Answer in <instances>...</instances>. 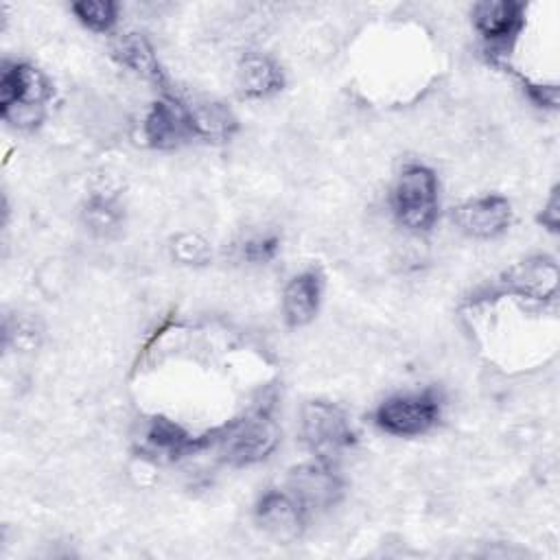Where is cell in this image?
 <instances>
[{"label":"cell","instance_id":"3957f363","mask_svg":"<svg viewBox=\"0 0 560 560\" xmlns=\"http://www.w3.org/2000/svg\"><path fill=\"white\" fill-rule=\"evenodd\" d=\"M280 440V431L265 409L217 429L223 459L232 466H249L265 459Z\"/></svg>","mask_w":560,"mask_h":560},{"label":"cell","instance_id":"e0dca14e","mask_svg":"<svg viewBox=\"0 0 560 560\" xmlns=\"http://www.w3.org/2000/svg\"><path fill=\"white\" fill-rule=\"evenodd\" d=\"M72 13L92 31L107 33L116 24L118 4L109 0H83L72 4Z\"/></svg>","mask_w":560,"mask_h":560},{"label":"cell","instance_id":"8992f818","mask_svg":"<svg viewBox=\"0 0 560 560\" xmlns=\"http://www.w3.org/2000/svg\"><path fill=\"white\" fill-rule=\"evenodd\" d=\"M142 133L144 140L155 149H173L186 140H192L195 129L188 103L166 92L151 105L142 125Z\"/></svg>","mask_w":560,"mask_h":560},{"label":"cell","instance_id":"ac0fdd59","mask_svg":"<svg viewBox=\"0 0 560 560\" xmlns=\"http://www.w3.org/2000/svg\"><path fill=\"white\" fill-rule=\"evenodd\" d=\"M120 217L122 214H120L118 206L105 197H92L85 208V221L90 223V228L94 232H101V234L118 228Z\"/></svg>","mask_w":560,"mask_h":560},{"label":"cell","instance_id":"4fadbf2b","mask_svg":"<svg viewBox=\"0 0 560 560\" xmlns=\"http://www.w3.org/2000/svg\"><path fill=\"white\" fill-rule=\"evenodd\" d=\"M322 273L315 269L298 273L282 293V313L289 326L298 328L308 324L322 302Z\"/></svg>","mask_w":560,"mask_h":560},{"label":"cell","instance_id":"44dd1931","mask_svg":"<svg viewBox=\"0 0 560 560\" xmlns=\"http://www.w3.org/2000/svg\"><path fill=\"white\" fill-rule=\"evenodd\" d=\"M538 221L549 230V232H558V223H560V212H558V190H551V197L547 201V206L542 208V214L538 217Z\"/></svg>","mask_w":560,"mask_h":560},{"label":"cell","instance_id":"9c48e42d","mask_svg":"<svg viewBox=\"0 0 560 560\" xmlns=\"http://www.w3.org/2000/svg\"><path fill=\"white\" fill-rule=\"evenodd\" d=\"M212 440H217V431H212L208 435H201V438H195L188 431H184L179 424H175L173 420L158 416L149 422L140 451L144 455L153 457L155 462H173V459H179L184 455L197 453L199 448H203Z\"/></svg>","mask_w":560,"mask_h":560},{"label":"cell","instance_id":"ffe728a7","mask_svg":"<svg viewBox=\"0 0 560 560\" xmlns=\"http://www.w3.org/2000/svg\"><path fill=\"white\" fill-rule=\"evenodd\" d=\"M278 252V238L276 236H262V238H254L247 241L243 245V256L252 262H265L271 260L273 254Z\"/></svg>","mask_w":560,"mask_h":560},{"label":"cell","instance_id":"ba28073f","mask_svg":"<svg viewBox=\"0 0 560 560\" xmlns=\"http://www.w3.org/2000/svg\"><path fill=\"white\" fill-rule=\"evenodd\" d=\"M453 221L475 238H494L503 234L512 221V206L501 195H486L459 203L453 210Z\"/></svg>","mask_w":560,"mask_h":560},{"label":"cell","instance_id":"2e32d148","mask_svg":"<svg viewBox=\"0 0 560 560\" xmlns=\"http://www.w3.org/2000/svg\"><path fill=\"white\" fill-rule=\"evenodd\" d=\"M195 138L223 142L236 131V118L221 103H188Z\"/></svg>","mask_w":560,"mask_h":560},{"label":"cell","instance_id":"5b68a950","mask_svg":"<svg viewBox=\"0 0 560 560\" xmlns=\"http://www.w3.org/2000/svg\"><path fill=\"white\" fill-rule=\"evenodd\" d=\"M302 440L322 462H330L357 440L341 407L326 400H308L302 409Z\"/></svg>","mask_w":560,"mask_h":560},{"label":"cell","instance_id":"52a82bcc","mask_svg":"<svg viewBox=\"0 0 560 560\" xmlns=\"http://www.w3.org/2000/svg\"><path fill=\"white\" fill-rule=\"evenodd\" d=\"M287 492L308 514L311 510L332 508L343 492V483L335 468H330L328 462L319 459L317 464H302L293 468L289 472Z\"/></svg>","mask_w":560,"mask_h":560},{"label":"cell","instance_id":"d6986e66","mask_svg":"<svg viewBox=\"0 0 560 560\" xmlns=\"http://www.w3.org/2000/svg\"><path fill=\"white\" fill-rule=\"evenodd\" d=\"M173 256L186 265H206L212 256L210 245L197 234H179L173 238Z\"/></svg>","mask_w":560,"mask_h":560},{"label":"cell","instance_id":"7a4b0ae2","mask_svg":"<svg viewBox=\"0 0 560 560\" xmlns=\"http://www.w3.org/2000/svg\"><path fill=\"white\" fill-rule=\"evenodd\" d=\"M392 210L396 221L411 232H427L438 217V179L424 164H409L400 171L392 188Z\"/></svg>","mask_w":560,"mask_h":560},{"label":"cell","instance_id":"277c9868","mask_svg":"<svg viewBox=\"0 0 560 560\" xmlns=\"http://www.w3.org/2000/svg\"><path fill=\"white\" fill-rule=\"evenodd\" d=\"M442 413V398L435 389L396 394L374 411V424L392 435L411 438L433 429Z\"/></svg>","mask_w":560,"mask_h":560},{"label":"cell","instance_id":"5bb4252c","mask_svg":"<svg viewBox=\"0 0 560 560\" xmlns=\"http://www.w3.org/2000/svg\"><path fill=\"white\" fill-rule=\"evenodd\" d=\"M236 79L241 94L247 98H267L284 85L282 70L269 57L258 52H249L241 59Z\"/></svg>","mask_w":560,"mask_h":560},{"label":"cell","instance_id":"8fae6325","mask_svg":"<svg viewBox=\"0 0 560 560\" xmlns=\"http://www.w3.org/2000/svg\"><path fill=\"white\" fill-rule=\"evenodd\" d=\"M523 4L521 2H477L472 9V20L481 37L490 44V52L505 48L523 28Z\"/></svg>","mask_w":560,"mask_h":560},{"label":"cell","instance_id":"7c38bea8","mask_svg":"<svg viewBox=\"0 0 560 560\" xmlns=\"http://www.w3.org/2000/svg\"><path fill=\"white\" fill-rule=\"evenodd\" d=\"M503 284L527 298L553 300L558 289V265L553 258L542 256L523 260L503 273Z\"/></svg>","mask_w":560,"mask_h":560},{"label":"cell","instance_id":"9a60e30c","mask_svg":"<svg viewBox=\"0 0 560 560\" xmlns=\"http://www.w3.org/2000/svg\"><path fill=\"white\" fill-rule=\"evenodd\" d=\"M114 57L122 66H127L133 72H138L140 77L153 81L155 85H160L166 92V74L158 63L153 46L142 35L127 33V35L118 37V42L114 44Z\"/></svg>","mask_w":560,"mask_h":560},{"label":"cell","instance_id":"30bf717a","mask_svg":"<svg viewBox=\"0 0 560 560\" xmlns=\"http://www.w3.org/2000/svg\"><path fill=\"white\" fill-rule=\"evenodd\" d=\"M256 523L276 540H295L306 521L304 508L284 490H267L256 503Z\"/></svg>","mask_w":560,"mask_h":560},{"label":"cell","instance_id":"6da1fadb","mask_svg":"<svg viewBox=\"0 0 560 560\" xmlns=\"http://www.w3.org/2000/svg\"><path fill=\"white\" fill-rule=\"evenodd\" d=\"M52 88L48 79L24 61H4L0 79V116L20 127L33 129L44 118V105Z\"/></svg>","mask_w":560,"mask_h":560}]
</instances>
